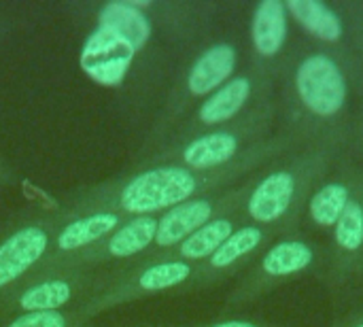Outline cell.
Listing matches in <instances>:
<instances>
[{"label":"cell","mask_w":363,"mask_h":327,"mask_svg":"<svg viewBox=\"0 0 363 327\" xmlns=\"http://www.w3.org/2000/svg\"><path fill=\"white\" fill-rule=\"evenodd\" d=\"M274 81L277 74L257 64H253L249 70L240 74H234L206 100H202V104L196 109V113L183 128V140L217 130L238 119L257 102L274 94Z\"/></svg>","instance_id":"ba28073f"},{"label":"cell","mask_w":363,"mask_h":327,"mask_svg":"<svg viewBox=\"0 0 363 327\" xmlns=\"http://www.w3.org/2000/svg\"><path fill=\"white\" fill-rule=\"evenodd\" d=\"M98 28L111 30L134 45V49H143L151 38V21L149 17L132 2H106L98 13Z\"/></svg>","instance_id":"44dd1931"},{"label":"cell","mask_w":363,"mask_h":327,"mask_svg":"<svg viewBox=\"0 0 363 327\" xmlns=\"http://www.w3.org/2000/svg\"><path fill=\"white\" fill-rule=\"evenodd\" d=\"M245 223H247V217L242 211L217 217V219L208 221L206 226H202L200 230H196L191 236H187L181 245H177L172 251H168L162 257L181 260V262H189V264L198 266V264L206 262Z\"/></svg>","instance_id":"ffe728a7"},{"label":"cell","mask_w":363,"mask_h":327,"mask_svg":"<svg viewBox=\"0 0 363 327\" xmlns=\"http://www.w3.org/2000/svg\"><path fill=\"white\" fill-rule=\"evenodd\" d=\"M134 57L136 49L132 43L111 30L96 28L83 43L79 64L94 83L117 87L123 83Z\"/></svg>","instance_id":"9a60e30c"},{"label":"cell","mask_w":363,"mask_h":327,"mask_svg":"<svg viewBox=\"0 0 363 327\" xmlns=\"http://www.w3.org/2000/svg\"><path fill=\"white\" fill-rule=\"evenodd\" d=\"M253 64L281 72V66L287 57V38H289V13L281 0H262L255 4L249 26Z\"/></svg>","instance_id":"2e32d148"},{"label":"cell","mask_w":363,"mask_h":327,"mask_svg":"<svg viewBox=\"0 0 363 327\" xmlns=\"http://www.w3.org/2000/svg\"><path fill=\"white\" fill-rule=\"evenodd\" d=\"M353 136H355V138H357V140H359V143L363 145V115L359 117V119H357V121H355V130H353Z\"/></svg>","instance_id":"d4e9b609"},{"label":"cell","mask_w":363,"mask_h":327,"mask_svg":"<svg viewBox=\"0 0 363 327\" xmlns=\"http://www.w3.org/2000/svg\"><path fill=\"white\" fill-rule=\"evenodd\" d=\"M72 215L74 217L70 221H64L62 228L55 232L51 249L43 257V262H55L66 255L79 253L85 247L102 240L123 223V217L113 211H94V213L72 211Z\"/></svg>","instance_id":"d6986e66"},{"label":"cell","mask_w":363,"mask_h":327,"mask_svg":"<svg viewBox=\"0 0 363 327\" xmlns=\"http://www.w3.org/2000/svg\"><path fill=\"white\" fill-rule=\"evenodd\" d=\"M342 149L345 145L336 143H313L298 149L287 162L259 172L242 209L247 221L272 228L281 236L296 234L308 198Z\"/></svg>","instance_id":"3957f363"},{"label":"cell","mask_w":363,"mask_h":327,"mask_svg":"<svg viewBox=\"0 0 363 327\" xmlns=\"http://www.w3.org/2000/svg\"><path fill=\"white\" fill-rule=\"evenodd\" d=\"M94 275L91 270H47V272H30L26 275L6 296L0 298V311H19V313H45L60 311L68 302L74 300L77 294H83L91 287L94 292Z\"/></svg>","instance_id":"9c48e42d"},{"label":"cell","mask_w":363,"mask_h":327,"mask_svg":"<svg viewBox=\"0 0 363 327\" xmlns=\"http://www.w3.org/2000/svg\"><path fill=\"white\" fill-rule=\"evenodd\" d=\"M298 149H302V145L294 136L281 132L264 140L247 157L219 170L200 172L177 164L153 166L121 181L119 187H98L96 192L87 194L85 200L77 204L72 211H113L121 217H145L166 213L194 198L206 196L217 189H225L238 179L251 177L253 172L262 170V166L270 164L274 157L294 153Z\"/></svg>","instance_id":"6da1fadb"},{"label":"cell","mask_w":363,"mask_h":327,"mask_svg":"<svg viewBox=\"0 0 363 327\" xmlns=\"http://www.w3.org/2000/svg\"><path fill=\"white\" fill-rule=\"evenodd\" d=\"M330 327H363V306L347 313L345 317L336 319Z\"/></svg>","instance_id":"cb8c5ba5"},{"label":"cell","mask_w":363,"mask_h":327,"mask_svg":"<svg viewBox=\"0 0 363 327\" xmlns=\"http://www.w3.org/2000/svg\"><path fill=\"white\" fill-rule=\"evenodd\" d=\"M285 9L289 13V19H294L308 36L315 38L317 45L345 51L342 47L349 40V21L345 13H340L336 6L323 2V0H287Z\"/></svg>","instance_id":"ac0fdd59"},{"label":"cell","mask_w":363,"mask_h":327,"mask_svg":"<svg viewBox=\"0 0 363 327\" xmlns=\"http://www.w3.org/2000/svg\"><path fill=\"white\" fill-rule=\"evenodd\" d=\"M0 327H91L77 311L66 315L62 311L45 313H19Z\"/></svg>","instance_id":"7402d4cb"},{"label":"cell","mask_w":363,"mask_h":327,"mask_svg":"<svg viewBox=\"0 0 363 327\" xmlns=\"http://www.w3.org/2000/svg\"><path fill=\"white\" fill-rule=\"evenodd\" d=\"M357 272H363L362 185L351 198L338 223L332 228V240L330 247H325V268L321 281L330 289L338 292Z\"/></svg>","instance_id":"5bb4252c"},{"label":"cell","mask_w":363,"mask_h":327,"mask_svg":"<svg viewBox=\"0 0 363 327\" xmlns=\"http://www.w3.org/2000/svg\"><path fill=\"white\" fill-rule=\"evenodd\" d=\"M62 223L60 215H53L51 219H36L34 223L13 230L0 240V294L17 285L43 262Z\"/></svg>","instance_id":"4fadbf2b"},{"label":"cell","mask_w":363,"mask_h":327,"mask_svg":"<svg viewBox=\"0 0 363 327\" xmlns=\"http://www.w3.org/2000/svg\"><path fill=\"white\" fill-rule=\"evenodd\" d=\"M362 215H363V183H362Z\"/></svg>","instance_id":"4316f807"},{"label":"cell","mask_w":363,"mask_h":327,"mask_svg":"<svg viewBox=\"0 0 363 327\" xmlns=\"http://www.w3.org/2000/svg\"><path fill=\"white\" fill-rule=\"evenodd\" d=\"M363 181V172L357 168H340L336 177L321 181L319 187L306 202L304 215L308 226L315 230H330L338 223L342 213L347 211L351 198L359 189Z\"/></svg>","instance_id":"e0dca14e"},{"label":"cell","mask_w":363,"mask_h":327,"mask_svg":"<svg viewBox=\"0 0 363 327\" xmlns=\"http://www.w3.org/2000/svg\"><path fill=\"white\" fill-rule=\"evenodd\" d=\"M285 74V134L302 147L313 143L347 145L353 136L351 87L353 68L345 53L300 45L281 66Z\"/></svg>","instance_id":"7a4b0ae2"},{"label":"cell","mask_w":363,"mask_h":327,"mask_svg":"<svg viewBox=\"0 0 363 327\" xmlns=\"http://www.w3.org/2000/svg\"><path fill=\"white\" fill-rule=\"evenodd\" d=\"M196 275H198V266L189 262L170 260V257L145 260L143 264L108 279L104 287H96L91 296H87L85 302H81L77 313L89 321L91 317L108 309L128 304L132 300L153 294H164L185 285L191 287Z\"/></svg>","instance_id":"8992f818"},{"label":"cell","mask_w":363,"mask_h":327,"mask_svg":"<svg viewBox=\"0 0 363 327\" xmlns=\"http://www.w3.org/2000/svg\"><path fill=\"white\" fill-rule=\"evenodd\" d=\"M138 327H289L274 326L266 321H253V319H219L211 323H196V326H138Z\"/></svg>","instance_id":"603a6c76"},{"label":"cell","mask_w":363,"mask_h":327,"mask_svg":"<svg viewBox=\"0 0 363 327\" xmlns=\"http://www.w3.org/2000/svg\"><path fill=\"white\" fill-rule=\"evenodd\" d=\"M277 115L279 104L272 94L228 126L187 138L168 153L157 155V160L162 164H177L200 172L232 166L270 138L268 134Z\"/></svg>","instance_id":"277c9868"},{"label":"cell","mask_w":363,"mask_h":327,"mask_svg":"<svg viewBox=\"0 0 363 327\" xmlns=\"http://www.w3.org/2000/svg\"><path fill=\"white\" fill-rule=\"evenodd\" d=\"M259 172L262 170L253 172L245 183H240L232 189L225 187V189L211 192L206 196L183 202V204L166 211L162 217H157V232H155L153 245L149 247L151 255H147V260L166 255L168 251H172L177 245H181L187 236H191L196 230H200L208 221L230 215V213H236V211H242Z\"/></svg>","instance_id":"52a82bcc"},{"label":"cell","mask_w":363,"mask_h":327,"mask_svg":"<svg viewBox=\"0 0 363 327\" xmlns=\"http://www.w3.org/2000/svg\"><path fill=\"white\" fill-rule=\"evenodd\" d=\"M281 234L272 228L247 221L206 262L198 264L191 287H208L249 268Z\"/></svg>","instance_id":"7c38bea8"},{"label":"cell","mask_w":363,"mask_h":327,"mask_svg":"<svg viewBox=\"0 0 363 327\" xmlns=\"http://www.w3.org/2000/svg\"><path fill=\"white\" fill-rule=\"evenodd\" d=\"M238 66V47L230 40H219L206 47L189 66L183 83L172 94L168 102V113L164 123H172L194 100H206L213 92H217L223 83L234 77Z\"/></svg>","instance_id":"8fae6325"},{"label":"cell","mask_w":363,"mask_h":327,"mask_svg":"<svg viewBox=\"0 0 363 327\" xmlns=\"http://www.w3.org/2000/svg\"><path fill=\"white\" fill-rule=\"evenodd\" d=\"M157 232V217L145 215V217H130L125 219L117 230H113L102 240L85 247L79 253L66 255L55 262H40L32 272H47V270H91L94 266L113 262V260H130L145 251L155 240Z\"/></svg>","instance_id":"30bf717a"},{"label":"cell","mask_w":363,"mask_h":327,"mask_svg":"<svg viewBox=\"0 0 363 327\" xmlns=\"http://www.w3.org/2000/svg\"><path fill=\"white\" fill-rule=\"evenodd\" d=\"M325 268V247L304 234L279 236L242 275L234 292L228 296V309H238L277 287L317 275L321 279Z\"/></svg>","instance_id":"5b68a950"},{"label":"cell","mask_w":363,"mask_h":327,"mask_svg":"<svg viewBox=\"0 0 363 327\" xmlns=\"http://www.w3.org/2000/svg\"><path fill=\"white\" fill-rule=\"evenodd\" d=\"M353 32H355V38L359 40V45H362V51H363V21H359V23H355V26H353Z\"/></svg>","instance_id":"484cf974"}]
</instances>
